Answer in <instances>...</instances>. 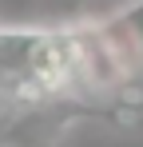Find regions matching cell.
<instances>
[{"instance_id":"cell-1","label":"cell","mask_w":143,"mask_h":147,"mask_svg":"<svg viewBox=\"0 0 143 147\" xmlns=\"http://www.w3.org/2000/svg\"><path fill=\"white\" fill-rule=\"evenodd\" d=\"M76 88L68 32L0 28V96L40 103Z\"/></svg>"},{"instance_id":"cell-2","label":"cell","mask_w":143,"mask_h":147,"mask_svg":"<svg viewBox=\"0 0 143 147\" xmlns=\"http://www.w3.org/2000/svg\"><path fill=\"white\" fill-rule=\"evenodd\" d=\"M0 147H8V143H4V139H0Z\"/></svg>"}]
</instances>
